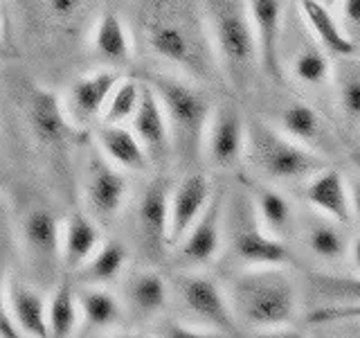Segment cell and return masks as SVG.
I'll return each instance as SVG.
<instances>
[{"mask_svg":"<svg viewBox=\"0 0 360 338\" xmlns=\"http://www.w3.org/2000/svg\"><path fill=\"white\" fill-rule=\"evenodd\" d=\"M138 23L158 61L200 82H212L221 70L207 23L191 0H140Z\"/></svg>","mask_w":360,"mask_h":338,"instance_id":"6da1fadb","label":"cell"},{"mask_svg":"<svg viewBox=\"0 0 360 338\" xmlns=\"http://www.w3.org/2000/svg\"><path fill=\"white\" fill-rule=\"evenodd\" d=\"M236 320L248 330H279L297 315L300 296L295 280L281 264L248 266L230 284Z\"/></svg>","mask_w":360,"mask_h":338,"instance_id":"7a4b0ae2","label":"cell"},{"mask_svg":"<svg viewBox=\"0 0 360 338\" xmlns=\"http://www.w3.org/2000/svg\"><path fill=\"white\" fill-rule=\"evenodd\" d=\"M202 16L219 56L221 73L234 88L245 90L255 73L262 70L248 0H202Z\"/></svg>","mask_w":360,"mask_h":338,"instance_id":"3957f363","label":"cell"},{"mask_svg":"<svg viewBox=\"0 0 360 338\" xmlns=\"http://www.w3.org/2000/svg\"><path fill=\"white\" fill-rule=\"evenodd\" d=\"M162 101L169 129H172L174 156L183 163H194L202 154L205 133L214 115L205 90L189 82V77L153 73L146 79Z\"/></svg>","mask_w":360,"mask_h":338,"instance_id":"277c9868","label":"cell"},{"mask_svg":"<svg viewBox=\"0 0 360 338\" xmlns=\"http://www.w3.org/2000/svg\"><path fill=\"white\" fill-rule=\"evenodd\" d=\"M245 158L268 183H304L309 176L326 167L322 154L309 149L307 144L262 120L248 122Z\"/></svg>","mask_w":360,"mask_h":338,"instance_id":"5b68a950","label":"cell"},{"mask_svg":"<svg viewBox=\"0 0 360 338\" xmlns=\"http://www.w3.org/2000/svg\"><path fill=\"white\" fill-rule=\"evenodd\" d=\"M225 239L234 257L245 266L284 264L288 248L284 239L270 234L257 217L252 194H234L225 199Z\"/></svg>","mask_w":360,"mask_h":338,"instance_id":"8992f818","label":"cell"},{"mask_svg":"<svg viewBox=\"0 0 360 338\" xmlns=\"http://www.w3.org/2000/svg\"><path fill=\"white\" fill-rule=\"evenodd\" d=\"M172 293L189 323L202 327L210 334H239L241 325L234 315L230 296L212 277L198 273L194 268H187L174 277Z\"/></svg>","mask_w":360,"mask_h":338,"instance_id":"52a82bcc","label":"cell"},{"mask_svg":"<svg viewBox=\"0 0 360 338\" xmlns=\"http://www.w3.org/2000/svg\"><path fill=\"white\" fill-rule=\"evenodd\" d=\"M82 196L86 203V212L99 223L115 221L129 199V178L127 172L112 165L99 151L86 154L82 165Z\"/></svg>","mask_w":360,"mask_h":338,"instance_id":"ba28073f","label":"cell"},{"mask_svg":"<svg viewBox=\"0 0 360 338\" xmlns=\"http://www.w3.org/2000/svg\"><path fill=\"white\" fill-rule=\"evenodd\" d=\"M281 41H288V54L281 56V63L288 68L290 77L297 84L304 88H320L331 84L333 65L329 61V52L313 37L302 14L292 16L288 25H284V39Z\"/></svg>","mask_w":360,"mask_h":338,"instance_id":"9c48e42d","label":"cell"},{"mask_svg":"<svg viewBox=\"0 0 360 338\" xmlns=\"http://www.w3.org/2000/svg\"><path fill=\"white\" fill-rule=\"evenodd\" d=\"M172 189L165 178H153L146 185L133 210V228L140 248L149 257L165 255L169 244V219H172Z\"/></svg>","mask_w":360,"mask_h":338,"instance_id":"30bf717a","label":"cell"},{"mask_svg":"<svg viewBox=\"0 0 360 338\" xmlns=\"http://www.w3.org/2000/svg\"><path fill=\"white\" fill-rule=\"evenodd\" d=\"M225 242V192H214L207 208L185 232L178 248V262L185 268H205L219 257Z\"/></svg>","mask_w":360,"mask_h":338,"instance_id":"8fae6325","label":"cell"},{"mask_svg":"<svg viewBox=\"0 0 360 338\" xmlns=\"http://www.w3.org/2000/svg\"><path fill=\"white\" fill-rule=\"evenodd\" d=\"M27 124L30 131L45 151L61 154L70 144L72 135L77 131L75 122L65 111V104L50 90L41 86L32 88V95L27 99Z\"/></svg>","mask_w":360,"mask_h":338,"instance_id":"7c38bea8","label":"cell"},{"mask_svg":"<svg viewBox=\"0 0 360 338\" xmlns=\"http://www.w3.org/2000/svg\"><path fill=\"white\" fill-rule=\"evenodd\" d=\"M248 146V124L234 106L225 104L214 111L202 144L205 161L217 169H232L245 156Z\"/></svg>","mask_w":360,"mask_h":338,"instance_id":"4fadbf2b","label":"cell"},{"mask_svg":"<svg viewBox=\"0 0 360 338\" xmlns=\"http://www.w3.org/2000/svg\"><path fill=\"white\" fill-rule=\"evenodd\" d=\"M257 37L259 65L273 82L284 84V63H281V39H284V0H248Z\"/></svg>","mask_w":360,"mask_h":338,"instance_id":"5bb4252c","label":"cell"},{"mask_svg":"<svg viewBox=\"0 0 360 338\" xmlns=\"http://www.w3.org/2000/svg\"><path fill=\"white\" fill-rule=\"evenodd\" d=\"M63 223L48 208H32L20 223V244L37 273H50L61 259Z\"/></svg>","mask_w":360,"mask_h":338,"instance_id":"9a60e30c","label":"cell"},{"mask_svg":"<svg viewBox=\"0 0 360 338\" xmlns=\"http://www.w3.org/2000/svg\"><path fill=\"white\" fill-rule=\"evenodd\" d=\"M120 75L115 68H101V70L82 75L70 84L65 93V111L75 127H88L97 120L104 118V111L108 104V97L112 88L117 86Z\"/></svg>","mask_w":360,"mask_h":338,"instance_id":"2e32d148","label":"cell"},{"mask_svg":"<svg viewBox=\"0 0 360 338\" xmlns=\"http://www.w3.org/2000/svg\"><path fill=\"white\" fill-rule=\"evenodd\" d=\"M131 129L142 140L146 154L151 158V165L165 167L169 163V158L174 156L172 129H169V120L162 108V101L149 82H142V99L131 120Z\"/></svg>","mask_w":360,"mask_h":338,"instance_id":"e0dca14e","label":"cell"},{"mask_svg":"<svg viewBox=\"0 0 360 338\" xmlns=\"http://www.w3.org/2000/svg\"><path fill=\"white\" fill-rule=\"evenodd\" d=\"M172 298V287L167 280L151 268H135L124 275L122 302L131 318L140 323H151L160 318Z\"/></svg>","mask_w":360,"mask_h":338,"instance_id":"ac0fdd59","label":"cell"},{"mask_svg":"<svg viewBox=\"0 0 360 338\" xmlns=\"http://www.w3.org/2000/svg\"><path fill=\"white\" fill-rule=\"evenodd\" d=\"M302 199L309 203V208L338 223H354L352 189H349L347 178L338 169L324 167L313 176H309L304 180Z\"/></svg>","mask_w":360,"mask_h":338,"instance_id":"d6986e66","label":"cell"},{"mask_svg":"<svg viewBox=\"0 0 360 338\" xmlns=\"http://www.w3.org/2000/svg\"><path fill=\"white\" fill-rule=\"evenodd\" d=\"M214 192L210 178L202 172H189L178 180L172 189V219H169V244L176 248L185 232L194 225V221L207 208Z\"/></svg>","mask_w":360,"mask_h":338,"instance_id":"ffe728a7","label":"cell"},{"mask_svg":"<svg viewBox=\"0 0 360 338\" xmlns=\"http://www.w3.org/2000/svg\"><path fill=\"white\" fill-rule=\"evenodd\" d=\"M3 302L11 309L18 320L20 330L32 338H48L50 320H48V300L43 298L39 289H34L27 282L5 277Z\"/></svg>","mask_w":360,"mask_h":338,"instance_id":"44dd1931","label":"cell"},{"mask_svg":"<svg viewBox=\"0 0 360 338\" xmlns=\"http://www.w3.org/2000/svg\"><path fill=\"white\" fill-rule=\"evenodd\" d=\"M97 146L108 161L124 169V172H144L151 165V158L146 154L142 140L138 138L131 127L127 124H108L101 122L97 129Z\"/></svg>","mask_w":360,"mask_h":338,"instance_id":"7402d4cb","label":"cell"},{"mask_svg":"<svg viewBox=\"0 0 360 338\" xmlns=\"http://www.w3.org/2000/svg\"><path fill=\"white\" fill-rule=\"evenodd\" d=\"M79 311H82V327L90 334H104L127 320V307L122 298L106 287L82 284L77 289Z\"/></svg>","mask_w":360,"mask_h":338,"instance_id":"603a6c76","label":"cell"},{"mask_svg":"<svg viewBox=\"0 0 360 338\" xmlns=\"http://www.w3.org/2000/svg\"><path fill=\"white\" fill-rule=\"evenodd\" d=\"M297 9L302 18L307 20L313 37L322 43V48L329 54L347 59V56H352L356 52L358 43L349 37L342 20L333 14L331 7H326L320 0H297Z\"/></svg>","mask_w":360,"mask_h":338,"instance_id":"cb8c5ba5","label":"cell"},{"mask_svg":"<svg viewBox=\"0 0 360 338\" xmlns=\"http://www.w3.org/2000/svg\"><path fill=\"white\" fill-rule=\"evenodd\" d=\"M101 244L99 221L88 212H72L63 221L61 230V264L65 270L77 273Z\"/></svg>","mask_w":360,"mask_h":338,"instance_id":"d4e9b609","label":"cell"},{"mask_svg":"<svg viewBox=\"0 0 360 338\" xmlns=\"http://www.w3.org/2000/svg\"><path fill=\"white\" fill-rule=\"evenodd\" d=\"M279 129L313 151L331 149V133L326 131L322 115L307 101H290L279 113Z\"/></svg>","mask_w":360,"mask_h":338,"instance_id":"484cf974","label":"cell"},{"mask_svg":"<svg viewBox=\"0 0 360 338\" xmlns=\"http://www.w3.org/2000/svg\"><path fill=\"white\" fill-rule=\"evenodd\" d=\"M93 50L101 61H106L110 68L131 63L133 56V39L127 27V23L122 20L115 11H104L93 25Z\"/></svg>","mask_w":360,"mask_h":338,"instance_id":"4316f807","label":"cell"},{"mask_svg":"<svg viewBox=\"0 0 360 338\" xmlns=\"http://www.w3.org/2000/svg\"><path fill=\"white\" fill-rule=\"evenodd\" d=\"M318 217H313L304 225V246L309 248V253L326 264H338L345 257H349V242L342 230V223H338L324 214L315 212Z\"/></svg>","mask_w":360,"mask_h":338,"instance_id":"83f0119b","label":"cell"},{"mask_svg":"<svg viewBox=\"0 0 360 338\" xmlns=\"http://www.w3.org/2000/svg\"><path fill=\"white\" fill-rule=\"evenodd\" d=\"M129 264V248L117 239L101 242L93 257L77 270V280L82 284H95V287H108L117 282Z\"/></svg>","mask_w":360,"mask_h":338,"instance_id":"f1b7e54d","label":"cell"},{"mask_svg":"<svg viewBox=\"0 0 360 338\" xmlns=\"http://www.w3.org/2000/svg\"><path fill=\"white\" fill-rule=\"evenodd\" d=\"M252 201L264 228L279 239H286L295 225V210L290 199L273 185H259L252 192Z\"/></svg>","mask_w":360,"mask_h":338,"instance_id":"f546056e","label":"cell"},{"mask_svg":"<svg viewBox=\"0 0 360 338\" xmlns=\"http://www.w3.org/2000/svg\"><path fill=\"white\" fill-rule=\"evenodd\" d=\"M48 320H50V336L68 338L77 332L82 325V311H79V296L72 287L70 277H61L52 289L48 300Z\"/></svg>","mask_w":360,"mask_h":338,"instance_id":"4dcf8cb0","label":"cell"},{"mask_svg":"<svg viewBox=\"0 0 360 338\" xmlns=\"http://www.w3.org/2000/svg\"><path fill=\"white\" fill-rule=\"evenodd\" d=\"M333 77L338 111L349 127L360 129V68L345 63L340 70L333 73Z\"/></svg>","mask_w":360,"mask_h":338,"instance_id":"1f68e13d","label":"cell"},{"mask_svg":"<svg viewBox=\"0 0 360 338\" xmlns=\"http://www.w3.org/2000/svg\"><path fill=\"white\" fill-rule=\"evenodd\" d=\"M140 99H142V82H135V79H120L117 86L112 88V93L108 97V104H106L101 122H108V124L131 122L135 111L140 106Z\"/></svg>","mask_w":360,"mask_h":338,"instance_id":"d6a6232c","label":"cell"},{"mask_svg":"<svg viewBox=\"0 0 360 338\" xmlns=\"http://www.w3.org/2000/svg\"><path fill=\"white\" fill-rule=\"evenodd\" d=\"M311 291L329 302H360V275H331V273H313Z\"/></svg>","mask_w":360,"mask_h":338,"instance_id":"836d02e7","label":"cell"},{"mask_svg":"<svg viewBox=\"0 0 360 338\" xmlns=\"http://www.w3.org/2000/svg\"><path fill=\"white\" fill-rule=\"evenodd\" d=\"M41 7L56 30H70L84 16L88 0H41Z\"/></svg>","mask_w":360,"mask_h":338,"instance_id":"e575fe53","label":"cell"},{"mask_svg":"<svg viewBox=\"0 0 360 338\" xmlns=\"http://www.w3.org/2000/svg\"><path fill=\"white\" fill-rule=\"evenodd\" d=\"M309 325H333V323H360V302H329L309 313Z\"/></svg>","mask_w":360,"mask_h":338,"instance_id":"d590c367","label":"cell"},{"mask_svg":"<svg viewBox=\"0 0 360 338\" xmlns=\"http://www.w3.org/2000/svg\"><path fill=\"white\" fill-rule=\"evenodd\" d=\"M153 336H162V338H200L207 336L202 327L189 323V320H176V318H160L153 325Z\"/></svg>","mask_w":360,"mask_h":338,"instance_id":"8d00e7d4","label":"cell"},{"mask_svg":"<svg viewBox=\"0 0 360 338\" xmlns=\"http://www.w3.org/2000/svg\"><path fill=\"white\" fill-rule=\"evenodd\" d=\"M340 20L356 43L360 41V0H340Z\"/></svg>","mask_w":360,"mask_h":338,"instance_id":"74e56055","label":"cell"},{"mask_svg":"<svg viewBox=\"0 0 360 338\" xmlns=\"http://www.w3.org/2000/svg\"><path fill=\"white\" fill-rule=\"evenodd\" d=\"M0 336L3 338H20L25 336L20 330L18 320L14 318V313H11V309L7 307V304L3 302V311H0Z\"/></svg>","mask_w":360,"mask_h":338,"instance_id":"f35d334b","label":"cell"},{"mask_svg":"<svg viewBox=\"0 0 360 338\" xmlns=\"http://www.w3.org/2000/svg\"><path fill=\"white\" fill-rule=\"evenodd\" d=\"M349 189H352V208H354V221L360 223V178L352 180L349 183Z\"/></svg>","mask_w":360,"mask_h":338,"instance_id":"ab89813d","label":"cell"},{"mask_svg":"<svg viewBox=\"0 0 360 338\" xmlns=\"http://www.w3.org/2000/svg\"><path fill=\"white\" fill-rule=\"evenodd\" d=\"M349 262H352V266L360 273V234L349 244Z\"/></svg>","mask_w":360,"mask_h":338,"instance_id":"60d3db41","label":"cell"},{"mask_svg":"<svg viewBox=\"0 0 360 338\" xmlns=\"http://www.w3.org/2000/svg\"><path fill=\"white\" fill-rule=\"evenodd\" d=\"M349 161H352L354 163V167H358L360 169V142L354 146V149H352V154H349Z\"/></svg>","mask_w":360,"mask_h":338,"instance_id":"b9f144b4","label":"cell"},{"mask_svg":"<svg viewBox=\"0 0 360 338\" xmlns=\"http://www.w3.org/2000/svg\"><path fill=\"white\" fill-rule=\"evenodd\" d=\"M320 3H324L326 7H331V9H333V7L340 5V0H320Z\"/></svg>","mask_w":360,"mask_h":338,"instance_id":"7bdbcfd3","label":"cell"},{"mask_svg":"<svg viewBox=\"0 0 360 338\" xmlns=\"http://www.w3.org/2000/svg\"><path fill=\"white\" fill-rule=\"evenodd\" d=\"M358 135H360V129H358Z\"/></svg>","mask_w":360,"mask_h":338,"instance_id":"ee69618b","label":"cell"}]
</instances>
